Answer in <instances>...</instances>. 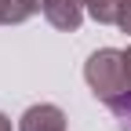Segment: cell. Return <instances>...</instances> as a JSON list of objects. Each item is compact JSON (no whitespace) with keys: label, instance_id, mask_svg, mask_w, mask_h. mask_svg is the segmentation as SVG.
<instances>
[{"label":"cell","instance_id":"5b68a950","mask_svg":"<svg viewBox=\"0 0 131 131\" xmlns=\"http://www.w3.org/2000/svg\"><path fill=\"white\" fill-rule=\"evenodd\" d=\"M84 7L95 22L102 26H117V15H120V0H84Z\"/></svg>","mask_w":131,"mask_h":131},{"label":"cell","instance_id":"7a4b0ae2","mask_svg":"<svg viewBox=\"0 0 131 131\" xmlns=\"http://www.w3.org/2000/svg\"><path fill=\"white\" fill-rule=\"evenodd\" d=\"M40 11H44V18L51 22L55 29L77 33L80 22H84V11H88V7H84V0H44Z\"/></svg>","mask_w":131,"mask_h":131},{"label":"cell","instance_id":"3957f363","mask_svg":"<svg viewBox=\"0 0 131 131\" xmlns=\"http://www.w3.org/2000/svg\"><path fill=\"white\" fill-rule=\"evenodd\" d=\"M18 131H66V113L51 102L29 106L18 117Z\"/></svg>","mask_w":131,"mask_h":131},{"label":"cell","instance_id":"52a82bcc","mask_svg":"<svg viewBox=\"0 0 131 131\" xmlns=\"http://www.w3.org/2000/svg\"><path fill=\"white\" fill-rule=\"evenodd\" d=\"M117 26L124 33H131V0H120V15H117Z\"/></svg>","mask_w":131,"mask_h":131},{"label":"cell","instance_id":"9c48e42d","mask_svg":"<svg viewBox=\"0 0 131 131\" xmlns=\"http://www.w3.org/2000/svg\"><path fill=\"white\" fill-rule=\"evenodd\" d=\"M124 62H127V77H131V47L124 51Z\"/></svg>","mask_w":131,"mask_h":131},{"label":"cell","instance_id":"277c9868","mask_svg":"<svg viewBox=\"0 0 131 131\" xmlns=\"http://www.w3.org/2000/svg\"><path fill=\"white\" fill-rule=\"evenodd\" d=\"M44 0H0V26H18L40 11Z\"/></svg>","mask_w":131,"mask_h":131},{"label":"cell","instance_id":"8992f818","mask_svg":"<svg viewBox=\"0 0 131 131\" xmlns=\"http://www.w3.org/2000/svg\"><path fill=\"white\" fill-rule=\"evenodd\" d=\"M113 113H117V120H120V131H131V95L120 98V102L113 106Z\"/></svg>","mask_w":131,"mask_h":131},{"label":"cell","instance_id":"ba28073f","mask_svg":"<svg viewBox=\"0 0 131 131\" xmlns=\"http://www.w3.org/2000/svg\"><path fill=\"white\" fill-rule=\"evenodd\" d=\"M0 131H11V120L4 117V113H0Z\"/></svg>","mask_w":131,"mask_h":131},{"label":"cell","instance_id":"6da1fadb","mask_svg":"<svg viewBox=\"0 0 131 131\" xmlns=\"http://www.w3.org/2000/svg\"><path fill=\"white\" fill-rule=\"evenodd\" d=\"M84 80L91 95L98 98L102 106H117L120 98L131 95V77H127V62H124V51L117 47H98V51L84 62Z\"/></svg>","mask_w":131,"mask_h":131}]
</instances>
